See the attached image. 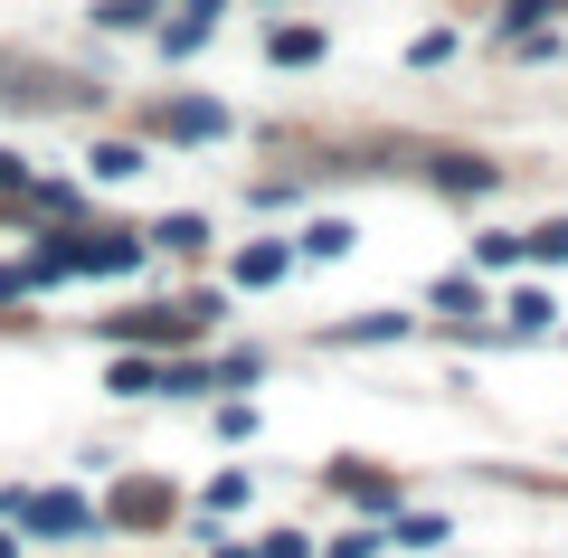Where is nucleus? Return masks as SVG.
Wrapping results in <instances>:
<instances>
[{
    "instance_id": "obj_1",
    "label": "nucleus",
    "mask_w": 568,
    "mask_h": 558,
    "mask_svg": "<svg viewBox=\"0 0 568 558\" xmlns=\"http://www.w3.org/2000/svg\"><path fill=\"white\" fill-rule=\"evenodd\" d=\"M0 511H20V530H85V501L77 493H29V501H0Z\"/></svg>"
},
{
    "instance_id": "obj_2",
    "label": "nucleus",
    "mask_w": 568,
    "mask_h": 558,
    "mask_svg": "<svg viewBox=\"0 0 568 558\" xmlns=\"http://www.w3.org/2000/svg\"><path fill=\"white\" fill-rule=\"evenodd\" d=\"M162 133H181V142H219V133H227V104L190 95V104H171V114H162Z\"/></svg>"
},
{
    "instance_id": "obj_3",
    "label": "nucleus",
    "mask_w": 568,
    "mask_h": 558,
    "mask_svg": "<svg viewBox=\"0 0 568 558\" xmlns=\"http://www.w3.org/2000/svg\"><path fill=\"white\" fill-rule=\"evenodd\" d=\"M294 246H304V256H323V265H332V256H351V219H313Z\"/></svg>"
},
{
    "instance_id": "obj_4",
    "label": "nucleus",
    "mask_w": 568,
    "mask_h": 558,
    "mask_svg": "<svg viewBox=\"0 0 568 558\" xmlns=\"http://www.w3.org/2000/svg\"><path fill=\"white\" fill-rule=\"evenodd\" d=\"M407 332V313H361V322H342V332H332V341H342V351H351V341H398Z\"/></svg>"
},
{
    "instance_id": "obj_5",
    "label": "nucleus",
    "mask_w": 568,
    "mask_h": 558,
    "mask_svg": "<svg viewBox=\"0 0 568 558\" xmlns=\"http://www.w3.org/2000/svg\"><path fill=\"white\" fill-rule=\"evenodd\" d=\"M323 58V29H275V67H313Z\"/></svg>"
},
{
    "instance_id": "obj_6",
    "label": "nucleus",
    "mask_w": 568,
    "mask_h": 558,
    "mask_svg": "<svg viewBox=\"0 0 568 558\" xmlns=\"http://www.w3.org/2000/svg\"><path fill=\"white\" fill-rule=\"evenodd\" d=\"M284 275V246H246L237 256V284H275Z\"/></svg>"
},
{
    "instance_id": "obj_7",
    "label": "nucleus",
    "mask_w": 568,
    "mask_h": 558,
    "mask_svg": "<svg viewBox=\"0 0 568 558\" xmlns=\"http://www.w3.org/2000/svg\"><path fill=\"white\" fill-rule=\"evenodd\" d=\"M521 256H540V265H568V219H559V227H530V237H521Z\"/></svg>"
},
{
    "instance_id": "obj_8",
    "label": "nucleus",
    "mask_w": 568,
    "mask_h": 558,
    "mask_svg": "<svg viewBox=\"0 0 568 558\" xmlns=\"http://www.w3.org/2000/svg\"><path fill=\"white\" fill-rule=\"evenodd\" d=\"M114 388H123V398H152V388H162V369H152V359H114Z\"/></svg>"
},
{
    "instance_id": "obj_9",
    "label": "nucleus",
    "mask_w": 568,
    "mask_h": 558,
    "mask_svg": "<svg viewBox=\"0 0 568 558\" xmlns=\"http://www.w3.org/2000/svg\"><path fill=\"white\" fill-rule=\"evenodd\" d=\"M95 171H104V180H133L142 152H133V142H95Z\"/></svg>"
},
{
    "instance_id": "obj_10",
    "label": "nucleus",
    "mask_w": 568,
    "mask_h": 558,
    "mask_svg": "<svg viewBox=\"0 0 568 558\" xmlns=\"http://www.w3.org/2000/svg\"><path fill=\"white\" fill-rule=\"evenodd\" d=\"M549 313H559L549 294H511V322H521V332H549Z\"/></svg>"
},
{
    "instance_id": "obj_11",
    "label": "nucleus",
    "mask_w": 568,
    "mask_h": 558,
    "mask_svg": "<svg viewBox=\"0 0 568 558\" xmlns=\"http://www.w3.org/2000/svg\"><path fill=\"white\" fill-rule=\"evenodd\" d=\"M95 20H104V29H142V20H152V0H104Z\"/></svg>"
},
{
    "instance_id": "obj_12",
    "label": "nucleus",
    "mask_w": 568,
    "mask_h": 558,
    "mask_svg": "<svg viewBox=\"0 0 568 558\" xmlns=\"http://www.w3.org/2000/svg\"><path fill=\"white\" fill-rule=\"evenodd\" d=\"M436 303H446V313H484V284L455 275V284H436Z\"/></svg>"
},
{
    "instance_id": "obj_13",
    "label": "nucleus",
    "mask_w": 568,
    "mask_h": 558,
    "mask_svg": "<svg viewBox=\"0 0 568 558\" xmlns=\"http://www.w3.org/2000/svg\"><path fill=\"white\" fill-rule=\"evenodd\" d=\"M549 10H568V0H511V10H503V29H540Z\"/></svg>"
},
{
    "instance_id": "obj_14",
    "label": "nucleus",
    "mask_w": 568,
    "mask_h": 558,
    "mask_svg": "<svg viewBox=\"0 0 568 558\" xmlns=\"http://www.w3.org/2000/svg\"><path fill=\"white\" fill-rule=\"evenodd\" d=\"M200 39H209V20H200V10H190L181 29H162V48H171V58H190V48H200Z\"/></svg>"
},
{
    "instance_id": "obj_15",
    "label": "nucleus",
    "mask_w": 568,
    "mask_h": 558,
    "mask_svg": "<svg viewBox=\"0 0 568 558\" xmlns=\"http://www.w3.org/2000/svg\"><path fill=\"white\" fill-rule=\"evenodd\" d=\"M190 10H200V20H219V0H190Z\"/></svg>"
}]
</instances>
